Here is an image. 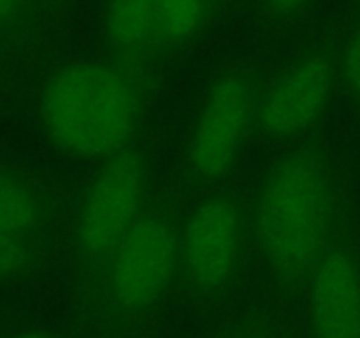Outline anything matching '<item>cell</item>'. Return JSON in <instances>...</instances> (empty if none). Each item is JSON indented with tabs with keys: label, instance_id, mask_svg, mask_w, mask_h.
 I'll list each match as a JSON object with an SVG mask.
<instances>
[{
	"label": "cell",
	"instance_id": "obj_15",
	"mask_svg": "<svg viewBox=\"0 0 360 338\" xmlns=\"http://www.w3.org/2000/svg\"><path fill=\"white\" fill-rule=\"evenodd\" d=\"M21 0H0V25L9 23L16 18Z\"/></svg>",
	"mask_w": 360,
	"mask_h": 338
},
{
	"label": "cell",
	"instance_id": "obj_10",
	"mask_svg": "<svg viewBox=\"0 0 360 338\" xmlns=\"http://www.w3.org/2000/svg\"><path fill=\"white\" fill-rule=\"evenodd\" d=\"M207 18V0H157L151 56L165 55L195 37Z\"/></svg>",
	"mask_w": 360,
	"mask_h": 338
},
{
	"label": "cell",
	"instance_id": "obj_5",
	"mask_svg": "<svg viewBox=\"0 0 360 338\" xmlns=\"http://www.w3.org/2000/svg\"><path fill=\"white\" fill-rule=\"evenodd\" d=\"M262 90V84L243 70L224 74L211 84L183 155L186 178L193 185H213L232 171L246 136L253 130Z\"/></svg>",
	"mask_w": 360,
	"mask_h": 338
},
{
	"label": "cell",
	"instance_id": "obj_9",
	"mask_svg": "<svg viewBox=\"0 0 360 338\" xmlns=\"http://www.w3.org/2000/svg\"><path fill=\"white\" fill-rule=\"evenodd\" d=\"M157 0H105L104 37L120 65L151 58Z\"/></svg>",
	"mask_w": 360,
	"mask_h": 338
},
{
	"label": "cell",
	"instance_id": "obj_18",
	"mask_svg": "<svg viewBox=\"0 0 360 338\" xmlns=\"http://www.w3.org/2000/svg\"><path fill=\"white\" fill-rule=\"evenodd\" d=\"M227 338H229V337H227Z\"/></svg>",
	"mask_w": 360,
	"mask_h": 338
},
{
	"label": "cell",
	"instance_id": "obj_7",
	"mask_svg": "<svg viewBox=\"0 0 360 338\" xmlns=\"http://www.w3.org/2000/svg\"><path fill=\"white\" fill-rule=\"evenodd\" d=\"M334 76V63L326 53L311 51L295 58L264 87L253 132L267 141L306 136L327 111Z\"/></svg>",
	"mask_w": 360,
	"mask_h": 338
},
{
	"label": "cell",
	"instance_id": "obj_8",
	"mask_svg": "<svg viewBox=\"0 0 360 338\" xmlns=\"http://www.w3.org/2000/svg\"><path fill=\"white\" fill-rule=\"evenodd\" d=\"M311 338H360V257L338 231L308 284Z\"/></svg>",
	"mask_w": 360,
	"mask_h": 338
},
{
	"label": "cell",
	"instance_id": "obj_12",
	"mask_svg": "<svg viewBox=\"0 0 360 338\" xmlns=\"http://www.w3.org/2000/svg\"><path fill=\"white\" fill-rule=\"evenodd\" d=\"M35 250L30 236L0 229V282L16 280L34 264Z\"/></svg>",
	"mask_w": 360,
	"mask_h": 338
},
{
	"label": "cell",
	"instance_id": "obj_14",
	"mask_svg": "<svg viewBox=\"0 0 360 338\" xmlns=\"http://www.w3.org/2000/svg\"><path fill=\"white\" fill-rule=\"evenodd\" d=\"M313 0H262V6L269 16L276 20H292L304 13Z\"/></svg>",
	"mask_w": 360,
	"mask_h": 338
},
{
	"label": "cell",
	"instance_id": "obj_11",
	"mask_svg": "<svg viewBox=\"0 0 360 338\" xmlns=\"http://www.w3.org/2000/svg\"><path fill=\"white\" fill-rule=\"evenodd\" d=\"M49 215L48 201L35 187L0 171V229L21 236L41 231Z\"/></svg>",
	"mask_w": 360,
	"mask_h": 338
},
{
	"label": "cell",
	"instance_id": "obj_13",
	"mask_svg": "<svg viewBox=\"0 0 360 338\" xmlns=\"http://www.w3.org/2000/svg\"><path fill=\"white\" fill-rule=\"evenodd\" d=\"M340 74L350 99L360 108V27L350 35L341 51Z\"/></svg>",
	"mask_w": 360,
	"mask_h": 338
},
{
	"label": "cell",
	"instance_id": "obj_6",
	"mask_svg": "<svg viewBox=\"0 0 360 338\" xmlns=\"http://www.w3.org/2000/svg\"><path fill=\"white\" fill-rule=\"evenodd\" d=\"M250 239V211L234 194L206 197L181 225L179 278L197 296L221 294L238 277Z\"/></svg>",
	"mask_w": 360,
	"mask_h": 338
},
{
	"label": "cell",
	"instance_id": "obj_4",
	"mask_svg": "<svg viewBox=\"0 0 360 338\" xmlns=\"http://www.w3.org/2000/svg\"><path fill=\"white\" fill-rule=\"evenodd\" d=\"M150 158L137 143L101 161L88 180L72 224V250L83 268L95 271L151 201Z\"/></svg>",
	"mask_w": 360,
	"mask_h": 338
},
{
	"label": "cell",
	"instance_id": "obj_17",
	"mask_svg": "<svg viewBox=\"0 0 360 338\" xmlns=\"http://www.w3.org/2000/svg\"><path fill=\"white\" fill-rule=\"evenodd\" d=\"M229 338H273L269 334H266L264 331H252V330H241L238 333L231 334Z\"/></svg>",
	"mask_w": 360,
	"mask_h": 338
},
{
	"label": "cell",
	"instance_id": "obj_2",
	"mask_svg": "<svg viewBox=\"0 0 360 338\" xmlns=\"http://www.w3.org/2000/svg\"><path fill=\"white\" fill-rule=\"evenodd\" d=\"M143 97L116 62H70L42 87L39 116L55 148L77 161H104L136 141Z\"/></svg>",
	"mask_w": 360,
	"mask_h": 338
},
{
	"label": "cell",
	"instance_id": "obj_3",
	"mask_svg": "<svg viewBox=\"0 0 360 338\" xmlns=\"http://www.w3.org/2000/svg\"><path fill=\"white\" fill-rule=\"evenodd\" d=\"M181 271V225L151 197L143 217L94 271L109 308L137 319L158 305Z\"/></svg>",
	"mask_w": 360,
	"mask_h": 338
},
{
	"label": "cell",
	"instance_id": "obj_1",
	"mask_svg": "<svg viewBox=\"0 0 360 338\" xmlns=\"http://www.w3.org/2000/svg\"><path fill=\"white\" fill-rule=\"evenodd\" d=\"M252 239L273 280L287 291L306 287L338 232V183L326 146L313 139L267 168L257 187Z\"/></svg>",
	"mask_w": 360,
	"mask_h": 338
},
{
	"label": "cell",
	"instance_id": "obj_16",
	"mask_svg": "<svg viewBox=\"0 0 360 338\" xmlns=\"http://www.w3.org/2000/svg\"><path fill=\"white\" fill-rule=\"evenodd\" d=\"M11 338H56V337L46 330H25V331H20V333L13 334Z\"/></svg>",
	"mask_w": 360,
	"mask_h": 338
}]
</instances>
